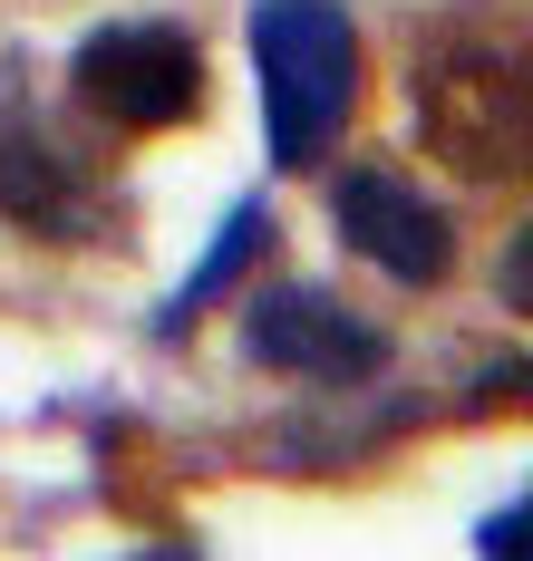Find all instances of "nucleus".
I'll return each instance as SVG.
<instances>
[{"label": "nucleus", "instance_id": "20e7f679", "mask_svg": "<svg viewBox=\"0 0 533 561\" xmlns=\"http://www.w3.org/2000/svg\"><path fill=\"white\" fill-rule=\"evenodd\" d=\"M330 214H340V242H350L359 262H378L388 280H446L456 272V224L417 194L408 174L388 165H350L340 184H330Z\"/></svg>", "mask_w": 533, "mask_h": 561}, {"label": "nucleus", "instance_id": "39448f33", "mask_svg": "<svg viewBox=\"0 0 533 561\" xmlns=\"http://www.w3.org/2000/svg\"><path fill=\"white\" fill-rule=\"evenodd\" d=\"M242 348L262 368H282V378H330V388L378 378V358H388V339L368 320H350L330 290H262L252 320H242Z\"/></svg>", "mask_w": 533, "mask_h": 561}, {"label": "nucleus", "instance_id": "f03ea898", "mask_svg": "<svg viewBox=\"0 0 533 561\" xmlns=\"http://www.w3.org/2000/svg\"><path fill=\"white\" fill-rule=\"evenodd\" d=\"M252 68H262V136L272 165L300 174L359 107V30L340 0H262L252 10Z\"/></svg>", "mask_w": 533, "mask_h": 561}, {"label": "nucleus", "instance_id": "0eeeda50", "mask_svg": "<svg viewBox=\"0 0 533 561\" xmlns=\"http://www.w3.org/2000/svg\"><path fill=\"white\" fill-rule=\"evenodd\" d=\"M262 232H272V214H262V204H234V214H224V232H214V252H204V262L184 272V290L166 300V310H156V339L194 330V320H204V310H214V300H224V290H234L242 272H252V252H262Z\"/></svg>", "mask_w": 533, "mask_h": 561}, {"label": "nucleus", "instance_id": "6e6552de", "mask_svg": "<svg viewBox=\"0 0 533 561\" xmlns=\"http://www.w3.org/2000/svg\"><path fill=\"white\" fill-rule=\"evenodd\" d=\"M504 300H514V310L533 320V224L514 232V252H504Z\"/></svg>", "mask_w": 533, "mask_h": 561}, {"label": "nucleus", "instance_id": "f257e3e1", "mask_svg": "<svg viewBox=\"0 0 533 561\" xmlns=\"http://www.w3.org/2000/svg\"><path fill=\"white\" fill-rule=\"evenodd\" d=\"M417 136L466 184H524L533 174V39H436L417 58Z\"/></svg>", "mask_w": 533, "mask_h": 561}, {"label": "nucleus", "instance_id": "7ed1b4c3", "mask_svg": "<svg viewBox=\"0 0 533 561\" xmlns=\"http://www.w3.org/2000/svg\"><path fill=\"white\" fill-rule=\"evenodd\" d=\"M78 107L126 126V136H156V126H184L204 107V49L184 39L175 20H117V30H88L78 58Z\"/></svg>", "mask_w": 533, "mask_h": 561}, {"label": "nucleus", "instance_id": "423d86ee", "mask_svg": "<svg viewBox=\"0 0 533 561\" xmlns=\"http://www.w3.org/2000/svg\"><path fill=\"white\" fill-rule=\"evenodd\" d=\"M0 214L20 232H39V242H88L98 232V184L39 126H0Z\"/></svg>", "mask_w": 533, "mask_h": 561}, {"label": "nucleus", "instance_id": "1a4fd4ad", "mask_svg": "<svg viewBox=\"0 0 533 561\" xmlns=\"http://www.w3.org/2000/svg\"><path fill=\"white\" fill-rule=\"evenodd\" d=\"M524 378H533V368H524Z\"/></svg>", "mask_w": 533, "mask_h": 561}]
</instances>
